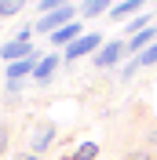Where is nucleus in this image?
I'll list each match as a JSON object with an SVG mask.
<instances>
[{"mask_svg":"<svg viewBox=\"0 0 157 160\" xmlns=\"http://www.w3.org/2000/svg\"><path fill=\"white\" fill-rule=\"evenodd\" d=\"M143 8H146V0H117V4L110 8L106 18H110V22H132V18H135V11H143Z\"/></svg>","mask_w":157,"mask_h":160,"instance_id":"9","label":"nucleus"},{"mask_svg":"<svg viewBox=\"0 0 157 160\" xmlns=\"http://www.w3.org/2000/svg\"><path fill=\"white\" fill-rule=\"evenodd\" d=\"M113 4H117V0H80L77 8H80V18H95V15H102V11L110 15Z\"/></svg>","mask_w":157,"mask_h":160,"instance_id":"11","label":"nucleus"},{"mask_svg":"<svg viewBox=\"0 0 157 160\" xmlns=\"http://www.w3.org/2000/svg\"><path fill=\"white\" fill-rule=\"evenodd\" d=\"M80 18V8L77 4H66V8L59 11H51V15H44V18L33 22V33H40V37H51L55 29H62V26H69V22H77Z\"/></svg>","mask_w":157,"mask_h":160,"instance_id":"1","label":"nucleus"},{"mask_svg":"<svg viewBox=\"0 0 157 160\" xmlns=\"http://www.w3.org/2000/svg\"><path fill=\"white\" fill-rule=\"evenodd\" d=\"M150 146H157V128H154V131H150Z\"/></svg>","mask_w":157,"mask_h":160,"instance_id":"20","label":"nucleus"},{"mask_svg":"<svg viewBox=\"0 0 157 160\" xmlns=\"http://www.w3.org/2000/svg\"><path fill=\"white\" fill-rule=\"evenodd\" d=\"M150 26H157V22H154V15H135L132 22H124V37H135V33L150 29Z\"/></svg>","mask_w":157,"mask_h":160,"instance_id":"12","label":"nucleus"},{"mask_svg":"<svg viewBox=\"0 0 157 160\" xmlns=\"http://www.w3.org/2000/svg\"><path fill=\"white\" fill-rule=\"evenodd\" d=\"M95 157H99V142H80L73 153V160H95Z\"/></svg>","mask_w":157,"mask_h":160,"instance_id":"15","label":"nucleus"},{"mask_svg":"<svg viewBox=\"0 0 157 160\" xmlns=\"http://www.w3.org/2000/svg\"><path fill=\"white\" fill-rule=\"evenodd\" d=\"M44 58V55H37L33 51L30 58H19V62H8V69H4V80H26L33 77V69H37V62Z\"/></svg>","mask_w":157,"mask_h":160,"instance_id":"7","label":"nucleus"},{"mask_svg":"<svg viewBox=\"0 0 157 160\" xmlns=\"http://www.w3.org/2000/svg\"><path fill=\"white\" fill-rule=\"evenodd\" d=\"M150 44H157V26H150V29H143V33H135V37H128V44H124V51L135 58V55H143V51L150 48Z\"/></svg>","mask_w":157,"mask_h":160,"instance_id":"10","label":"nucleus"},{"mask_svg":"<svg viewBox=\"0 0 157 160\" xmlns=\"http://www.w3.org/2000/svg\"><path fill=\"white\" fill-rule=\"evenodd\" d=\"M124 160H157V157H154L150 149H135V153H128Z\"/></svg>","mask_w":157,"mask_h":160,"instance_id":"18","label":"nucleus"},{"mask_svg":"<svg viewBox=\"0 0 157 160\" xmlns=\"http://www.w3.org/2000/svg\"><path fill=\"white\" fill-rule=\"evenodd\" d=\"M11 160H40V157H37V153H33V149H26V153H15V157H11Z\"/></svg>","mask_w":157,"mask_h":160,"instance_id":"19","label":"nucleus"},{"mask_svg":"<svg viewBox=\"0 0 157 160\" xmlns=\"http://www.w3.org/2000/svg\"><path fill=\"white\" fill-rule=\"evenodd\" d=\"M132 62H135L139 69H143V66H157V44H150V48L143 51V55H135Z\"/></svg>","mask_w":157,"mask_h":160,"instance_id":"16","label":"nucleus"},{"mask_svg":"<svg viewBox=\"0 0 157 160\" xmlns=\"http://www.w3.org/2000/svg\"><path fill=\"white\" fill-rule=\"evenodd\" d=\"M55 135H59V128H55L51 120H40L37 128L30 131V149H33V153L40 157V153H44V149L51 146V142H55Z\"/></svg>","mask_w":157,"mask_h":160,"instance_id":"4","label":"nucleus"},{"mask_svg":"<svg viewBox=\"0 0 157 160\" xmlns=\"http://www.w3.org/2000/svg\"><path fill=\"white\" fill-rule=\"evenodd\" d=\"M30 0H0V18H15Z\"/></svg>","mask_w":157,"mask_h":160,"instance_id":"13","label":"nucleus"},{"mask_svg":"<svg viewBox=\"0 0 157 160\" xmlns=\"http://www.w3.org/2000/svg\"><path fill=\"white\" fill-rule=\"evenodd\" d=\"M80 37H84V26H80V18H77V22H69V26H62V29H55L48 40H51V48L59 51V48H69V44L80 40Z\"/></svg>","mask_w":157,"mask_h":160,"instance_id":"8","label":"nucleus"},{"mask_svg":"<svg viewBox=\"0 0 157 160\" xmlns=\"http://www.w3.org/2000/svg\"><path fill=\"white\" fill-rule=\"evenodd\" d=\"M66 4H73V0H37V18H44V15H51V11L66 8Z\"/></svg>","mask_w":157,"mask_h":160,"instance_id":"14","label":"nucleus"},{"mask_svg":"<svg viewBox=\"0 0 157 160\" xmlns=\"http://www.w3.org/2000/svg\"><path fill=\"white\" fill-rule=\"evenodd\" d=\"M102 44H106V37H102V33H84L80 40H73V44L62 51V62H77V58H84V55H91V51L99 55V48H102Z\"/></svg>","mask_w":157,"mask_h":160,"instance_id":"3","label":"nucleus"},{"mask_svg":"<svg viewBox=\"0 0 157 160\" xmlns=\"http://www.w3.org/2000/svg\"><path fill=\"white\" fill-rule=\"evenodd\" d=\"M8 142H11V128H8V124H0V157L8 153Z\"/></svg>","mask_w":157,"mask_h":160,"instance_id":"17","label":"nucleus"},{"mask_svg":"<svg viewBox=\"0 0 157 160\" xmlns=\"http://www.w3.org/2000/svg\"><path fill=\"white\" fill-rule=\"evenodd\" d=\"M30 37H33V26H22L15 37L8 40V44H0V58L4 62H19V58H30L33 55V44H30Z\"/></svg>","mask_w":157,"mask_h":160,"instance_id":"2","label":"nucleus"},{"mask_svg":"<svg viewBox=\"0 0 157 160\" xmlns=\"http://www.w3.org/2000/svg\"><path fill=\"white\" fill-rule=\"evenodd\" d=\"M121 55H124V40H106V44L99 48V55L91 58V66H95V69H110V66H117Z\"/></svg>","mask_w":157,"mask_h":160,"instance_id":"5","label":"nucleus"},{"mask_svg":"<svg viewBox=\"0 0 157 160\" xmlns=\"http://www.w3.org/2000/svg\"><path fill=\"white\" fill-rule=\"evenodd\" d=\"M59 66H62V51H48V55L37 62V69H33V84H48Z\"/></svg>","mask_w":157,"mask_h":160,"instance_id":"6","label":"nucleus"}]
</instances>
